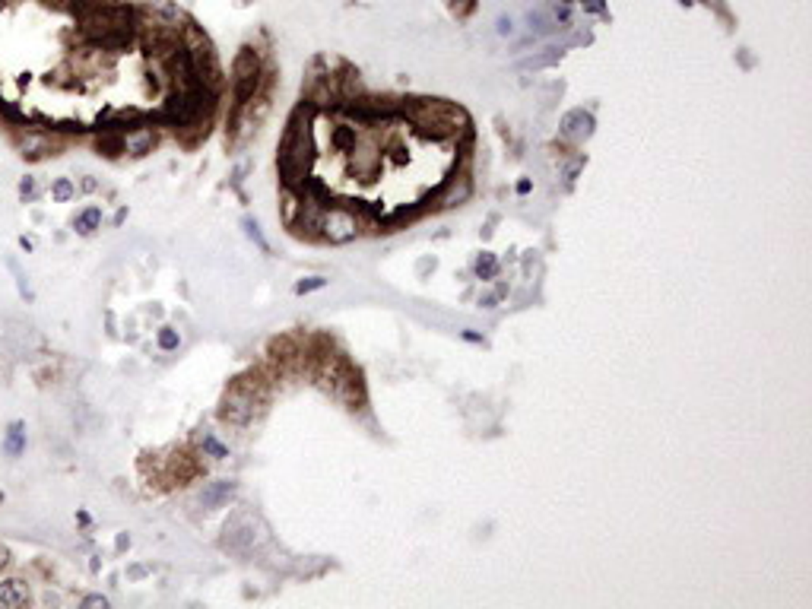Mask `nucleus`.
Masks as SVG:
<instances>
[{
    "instance_id": "1",
    "label": "nucleus",
    "mask_w": 812,
    "mask_h": 609,
    "mask_svg": "<svg viewBox=\"0 0 812 609\" xmlns=\"http://www.w3.org/2000/svg\"><path fill=\"white\" fill-rule=\"evenodd\" d=\"M232 80H235V102L248 105L260 80V61L254 48H242V54L235 58V67H232Z\"/></svg>"
},
{
    "instance_id": "2",
    "label": "nucleus",
    "mask_w": 812,
    "mask_h": 609,
    "mask_svg": "<svg viewBox=\"0 0 812 609\" xmlns=\"http://www.w3.org/2000/svg\"><path fill=\"white\" fill-rule=\"evenodd\" d=\"M254 413H257V396H254L245 384H235L229 394H225L222 400V409H219V416L229 422H235V426H245L248 419H254Z\"/></svg>"
},
{
    "instance_id": "3",
    "label": "nucleus",
    "mask_w": 812,
    "mask_h": 609,
    "mask_svg": "<svg viewBox=\"0 0 812 609\" xmlns=\"http://www.w3.org/2000/svg\"><path fill=\"white\" fill-rule=\"evenodd\" d=\"M317 229H324V235H327L330 242H349V238H356L359 222H356V216H352L349 210L334 207V210H324L321 225H317Z\"/></svg>"
},
{
    "instance_id": "4",
    "label": "nucleus",
    "mask_w": 812,
    "mask_h": 609,
    "mask_svg": "<svg viewBox=\"0 0 812 609\" xmlns=\"http://www.w3.org/2000/svg\"><path fill=\"white\" fill-rule=\"evenodd\" d=\"M222 543L229 549H238V552L254 546V518H251V514H235V518L225 523Z\"/></svg>"
},
{
    "instance_id": "5",
    "label": "nucleus",
    "mask_w": 812,
    "mask_h": 609,
    "mask_svg": "<svg viewBox=\"0 0 812 609\" xmlns=\"http://www.w3.org/2000/svg\"><path fill=\"white\" fill-rule=\"evenodd\" d=\"M562 130L568 133V137H587L590 130H594V118L587 115V111H568V115L562 118Z\"/></svg>"
},
{
    "instance_id": "6",
    "label": "nucleus",
    "mask_w": 812,
    "mask_h": 609,
    "mask_svg": "<svg viewBox=\"0 0 812 609\" xmlns=\"http://www.w3.org/2000/svg\"><path fill=\"white\" fill-rule=\"evenodd\" d=\"M232 495H235V486H232L229 479H219V483L207 486V492L200 495V501H203L207 508H216V505H222V501H229Z\"/></svg>"
},
{
    "instance_id": "7",
    "label": "nucleus",
    "mask_w": 812,
    "mask_h": 609,
    "mask_svg": "<svg viewBox=\"0 0 812 609\" xmlns=\"http://www.w3.org/2000/svg\"><path fill=\"white\" fill-rule=\"evenodd\" d=\"M26 600H29V593H26V587L19 580L0 584V606H26Z\"/></svg>"
},
{
    "instance_id": "8",
    "label": "nucleus",
    "mask_w": 812,
    "mask_h": 609,
    "mask_svg": "<svg viewBox=\"0 0 812 609\" xmlns=\"http://www.w3.org/2000/svg\"><path fill=\"white\" fill-rule=\"evenodd\" d=\"M156 143V137H153V130H137V133H127L124 137V150L133 153V155H143L150 153V146Z\"/></svg>"
},
{
    "instance_id": "9",
    "label": "nucleus",
    "mask_w": 812,
    "mask_h": 609,
    "mask_svg": "<svg viewBox=\"0 0 812 609\" xmlns=\"http://www.w3.org/2000/svg\"><path fill=\"white\" fill-rule=\"evenodd\" d=\"M98 225H102V210L98 207H89L76 216V232H80V235H93Z\"/></svg>"
},
{
    "instance_id": "10",
    "label": "nucleus",
    "mask_w": 812,
    "mask_h": 609,
    "mask_svg": "<svg viewBox=\"0 0 812 609\" xmlns=\"http://www.w3.org/2000/svg\"><path fill=\"white\" fill-rule=\"evenodd\" d=\"M473 270H476L479 280H492V276L498 273V260H495V254H479V257H476V267H473Z\"/></svg>"
},
{
    "instance_id": "11",
    "label": "nucleus",
    "mask_w": 812,
    "mask_h": 609,
    "mask_svg": "<svg viewBox=\"0 0 812 609\" xmlns=\"http://www.w3.org/2000/svg\"><path fill=\"white\" fill-rule=\"evenodd\" d=\"M23 448H26V431L19 422H13L10 431H6V451L10 454H23Z\"/></svg>"
},
{
    "instance_id": "12",
    "label": "nucleus",
    "mask_w": 812,
    "mask_h": 609,
    "mask_svg": "<svg viewBox=\"0 0 812 609\" xmlns=\"http://www.w3.org/2000/svg\"><path fill=\"white\" fill-rule=\"evenodd\" d=\"M200 441H203V451H207V454H210V457H216V460H222V457H229V448H225V444H219V441H216V438H213V435H210V431H203V438H200Z\"/></svg>"
},
{
    "instance_id": "13",
    "label": "nucleus",
    "mask_w": 812,
    "mask_h": 609,
    "mask_svg": "<svg viewBox=\"0 0 812 609\" xmlns=\"http://www.w3.org/2000/svg\"><path fill=\"white\" fill-rule=\"evenodd\" d=\"M73 194H76V188H73V181H70V178H58L51 184V197H54V200L63 203V200H70Z\"/></svg>"
},
{
    "instance_id": "14",
    "label": "nucleus",
    "mask_w": 812,
    "mask_h": 609,
    "mask_svg": "<svg viewBox=\"0 0 812 609\" xmlns=\"http://www.w3.org/2000/svg\"><path fill=\"white\" fill-rule=\"evenodd\" d=\"M178 343H181L178 330H172V327H162V330H159V346H162V349H178Z\"/></svg>"
},
{
    "instance_id": "15",
    "label": "nucleus",
    "mask_w": 812,
    "mask_h": 609,
    "mask_svg": "<svg viewBox=\"0 0 812 609\" xmlns=\"http://www.w3.org/2000/svg\"><path fill=\"white\" fill-rule=\"evenodd\" d=\"M324 286H327V280H324V276H312V280H302L299 286H295V292L305 295V292H314V289H324Z\"/></svg>"
},
{
    "instance_id": "16",
    "label": "nucleus",
    "mask_w": 812,
    "mask_h": 609,
    "mask_svg": "<svg viewBox=\"0 0 812 609\" xmlns=\"http://www.w3.org/2000/svg\"><path fill=\"white\" fill-rule=\"evenodd\" d=\"M334 140H336V146H349V143H356V130L352 127H336Z\"/></svg>"
},
{
    "instance_id": "17",
    "label": "nucleus",
    "mask_w": 812,
    "mask_h": 609,
    "mask_svg": "<svg viewBox=\"0 0 812 609\" xmlns=\"http://www.w3.org/2000/svg\"><path fill=\"white\" fill-rule=\"evenodd\" d=\"M245 229H248V238H254V242H257V245L267 251V238L260 235V225H257V222H251V219H245Z\"/></svg>"
},
{
    "instance_id": "18",
    "label": "nucleus",
    "mask_w": 812,
    "mask_h": 609,
    "mask_svg": "<svg viewBox=\"0 0 812 609\" xmlns=\"http://www.w3.org/2000/svg\"><path fill=\"white\" fill-rule=\"evenodd\" d=\"M19 194H23L26 200L38 194V188H35V178H23V181H19Z\"/></svg>"
},
{
    "instance_id": "19",
    "label": "nucleus",
    "mask_w": 812,
    "mask_h": 609,
    "mask_svg": "<svg viewBox=\"0 0 812 609\" xmlns=\"http://www.w3.org/2000/svg\"><path fill=\"white\" fill-rule=\"evenodd\" d=\"M83 606H86V609H105V606H108V600H105V597H86V600H83Z\"/></svg>"
},
{
    "instance_id": "20",
    "label": "nucleus",
    "mask_w": 812,
    "mask_h": 609,
    "mask_svg": "<svg viewBox=\"0 0 812 609\" xmlns=\"http://www.w3.org/2000/svg\"><path fill=\"white\" fill-rule=\"evenodd\" d=\"M584 6H587L590 13H603V0H584Z\"/></svg>"
},
{
    "instance_id": "21",
    "label": "nucleus",
    "mask_w": 812,
    "mask_h": 609,
    "mask_svg": "<svg viewBox=\"0 0 812 609\" xmlns=\"http://www.w3.org/2000/svg\"><path fill=\"white\" fill-rule=\"evenodd\" d=\"M495 302H498V295H485L479 304H483V308H495Z\"/></svg>"
},
{
    "instance_id": "22",
    "label": "nucleus",
    "mask_w": 812,
    "mask_h": 609,
    "mask_svg": "<svg viewBox=\"0 0 812 609\" xmlns=\"http://www.w3.org/2000/svg\"><path fill=\"white\" fill-rule=\"evenodd\" d=\"M498 32H501V35L511 32V19H501V23H498Z\"/></svg>"
},
{
    "instance_id": "23",
    "label": "nucleus",
    "mask_w": 812,
    "mask_h": 609,
    "mask_svg": "<svg viewBox=\"0 0 812 609\" xmlns=\"http://www.w3.org/2000/svg\"><path fill=\"white\" fill-rule=\"evenodd\" d=\"M6 558H10V556H6V549L0 546V568H4V565H6Z\"/></svg>"
}]
</instances>
